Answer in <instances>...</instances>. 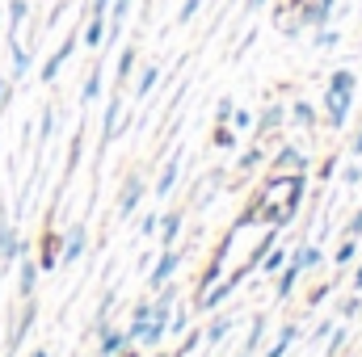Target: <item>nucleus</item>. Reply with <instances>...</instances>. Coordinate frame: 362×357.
I'll list each match as a JSON object with an SVG mask.
<instances>
[{
    "label": "nucleus",
    "mask_w": 362,
    "mask_h": 357,
    "mask_svg": "<svg viewBox=\"0 0 362 357\" xmlns=\"http://www.w3.org/2000/svg\"><path fill=\"white\" fill-rule=\"evenodd\" d=\"M303 189H308V177L303 173H270L266 185L253 193V202L245 206V214L236 219V227H253V223H270V227H286L299 206H303Z\"/></svg>",
    "instance_id": "1"
},
{
    "label": "nucleus",
    "mask_w": 362,
    "mask_h": 357,
    "mask_svg": "<svg viewBox=\"0 0 362 357\" xmlns=\"http://www.w3.org/2000/svg\"><path fill=\"white\" fill-rule=\"evenodd\" d=\"M249 269H253V265L245 261V265L236 269V273H228L223 282H215L206 294H198V298H194V307H198V311H215V307H223V303H228V298L240 290V282H245V273H249Z\"/></svg>",
    "instance_id": "2"
},
{
    "label": "nucleus",
    "mask_w": 362,
    "mask_h": 357,
    "mask_svg": "<svg viewBox=\"0 0 362 357\" xmlns=\"http://www.w3.org/2000/svg\"><path fill=\"white\" fill-rule=\"evenodd\" d=\"M76 42H81V30H72V34H68V38H64V42L55 47V55H51V59L42 63V72H38V76H42V85H55V76H59V72H64V63L72 59Z\"/></svg>",
    "instance_id": "3"
},
{
    "label": "nucleus",
    "mask_w": 362,
    "mask_h": 357,
    "mask_svg": "<svg viewBox=\"0 0 362 357\" xmlns=\"http://www.w3.org/2000/svg\"><path fill=\"white\" fill-rule=\"evenodd\" d=\"M350 105H354V92L325 89V122H329L333 131H341V126L350 122Z\"/></svg>",
    "instance_id": "4"
},
{
    "label": "nucleus",
    "mask_w": 362,
    "mask_h": 357,
    "mask_svg": "<svg viewBox=\"0 0 362 357\" xmlns=\"http://www.w3.org/2000/svg\"><path fill=\"white\" fill-rule=\"evenodd\" d=\"M177 265H181L177 248H160V253H156V265H152V273H148V286H152V290H160L165 282H173Z\"/></svg>",
    "instance_id": "5"
},
{
    "label": "nucleus",
    "mask_w": 362,
    "mask_h": 357,
    "mask_svg": "<svg viewBox=\"0 0 362 357\" xmlns=\"http://www.w3.org/2000/svg\"><path fill=\"white\" fill-rule=\"evenodd\" d=\"M85 248H89V231H85V223H72V227H68V236H64L59 265H76V261L85 257Z\"/></svg>",
    "instance_id": "6"
},
{
    "label": "nucleus",
    "mask_w": 362,
    "mask_h": 357,
    "mask_svg": "<svg viewBox=\"0 0 362 357\" xmlns=\"http://www.w3.org/2000/svg\"><path fill=\"white\" fill-rule=\"evenodd\" d=\"M312 156H303L299 147H282L278 156H270V173H308Z\"/></svg>",
    "instance_id": "7"
},
{
    "label": "nucleus",
    "mask_w": 362,
    "mask_h": 357,
    "mask_svg": "<svg viewBox=\"0 0 362 357\" xmlns=\"http://www.w3.org/2000/svg\"><path fill=\"white\" fill-rule=\"evenodd\" d=\"M118 131H122V97L114 92L110 105H105V122H101V147H110L118 139Z\"/></svg>",
    "instance_id": "8"
},
{
    "label": "nucleus",
    "mask_w": 362,
    "mask_h": 357,
    "mask_svg": "<svg viewBox=\"0 0 362 357\" xmlns=\"http://www.w3.org/2000/svg\"><path fill=\"white\" fill-rule=\"evenodd\" d=\"M282 122H286V105H282V101H270V105L262 109V118L253 122V135H257V139H266V135H274Z\"/></svg>",
    "instance_id": "9"
},
{
    "label": "nucleus",
    "mask_w": 362,
    "mask_h": 357,
    "mask_svg": "<svg viewBox=\"0 0 362 357\" xmlns=\"http://www.w3.org/2000/svg\"><path fill=\"white\" fill-rule=\"evenodd\" d=\"M139 202H144V181H139V177H127V185H122V198H118V219H131V214L139 210Z\"/></svg>",
    "instance_id": "10"
},
{
    "label": "nucleus",
    "mask_w": 362,
    "mask_h": 357,
    "mask_svg": "<svg viewBox=\"0 0 362 357\" xmlns=\"http://www.w3.org/2000/svg\"><path fill=\"white\" fill-rule=\"evenodd\" d=\"M34 320H38V307H34V298H25V311H21V320H17V328L8 332V353H17V349H21V341L30 337Z\"/></svg>",
    "instance_id": "11"
},
{
    "label": "nucleus",
    "mask_w": 362,
    "mask_h": 357,
    "mask_svg": "<svg viewBox=\"0 0 362 357\" xmlns=\"http://www.w3.org/2000/svg\"><path fill=\"white\" fill-rule=\"evenodd\" d=\"M59 253H64V240H59L55 231H47V236H42V244H38V269H42V273H51V269L59 265Z\"/></svg>",
    "instance_id": "12"
},
{
    "label": "nucleus",
    "mask_w": 362,
    "mask_h": 357,
    "mask_svg": "<svg viewBox=\"0 0 362 357\" xmlns=\"http://www.w3.org/2000/svg\"><path fill=\"white\" fill-rule=\"evenodd\" d=\"M122 345H131L122 328H110V324H105V328H97V357H114Z\"/></svg>",
    "instance_id": "13"
},
{
    "label": "nucleus",
    "mask_w": 362,
    "mask_h": 357,
    "mask_svg": "<svg viewBox=\"0 0 362 357\" xmlns=\"http://www.w3.org/2000/svg\"><path fill=\"white\" fill-rule=\"evenodd\" d=\"M177 177H181V152H173L169 160H165V169H160V177H156V198H169L173 193V185H177Z\"/></svg>",
    "instance_id": "14"
},
{
    "label": "nucleus",
    "mask_w": 362,
    "mask_h": 357,
    "mask_svg": "<svg viewBox=\"0 0 362 357\" xmlns=\"http://www.w3.org/2000/svg\"><path fill=\"white\" fill-rule=\"evenodd\" d=\"M303 277V269H299V261H286V265L278 269V290H274V298L278 303H286L291 294H295V282Z\"/></svg>",
    "instance_id": "15"
},
{
    "label": "nucleus",
    "mask_w": 362,
    "mask_h": 357,
    "mask_svg": "<svg viewBox=\"0 0 362 357\" xmlns=\"http://www.w3.org/2000/svg\"><path fill=\"white\" fill-rule=\"evenodd\" d=\"M38 273H42L38 261H30V257L21 261V273H17V294H21V298H34V290H38Z\"/></svg>",
    "instance_id": "16"
},
{
    "label": "nucleus",
    "mask_w": 362,
    "mask_h": 357,
    "mask_svg": "<svg viewBox=\"0 0 362 357\" xmlns=\"http://www.w3.org/2000/svg\"><path fill=\"white\" fill-rule=\"evenodd\" d=\"M105 30H110V21L97 17V13H89V25H85V34H81L89 51H101V47H105Z\"/></svg>",
    "instance_id": "17"
},
{
    "label": "nucleus",
    "mask_w": 362,
    "mask_h": 357,
    "mask_svg": "<svg viewBox=\"0 0 362 357\" xmlns=\"http://www.w3.org/2000/svg\"><path fill=\"white\" fill-rule=\"evenodd\" d=\"M8 55H13V72H8V80H13V85H17V80H21V76H25V72H30V55H25V47H21V42H17V34H13V38H8Z\"/></svg>",
    "instance_id": "18"
},
{
    "label": "nucleus",
    "mask_w": 362,
    "mask_h": 357,
    "mask_svg": "<svg viewBox=\"0 0 362 357\" xmlns=\"http://www.w3.org/2000/svg\"><path fill=\"white\" fill-rule=\"evenodd\" d=\"M295 341H299V324H286V328H282V332L274 337V345L266 349V357H286Z\"/></svg>",
    "instance_id": "19"
},
{
    "label": "nucleus",
    "mask_w": 362,
    "mask_h": 357,
    "mask_svg": "<svg viewBox=\"0 0 362 357\" xmlns=\"http://www.w3.org/2000/svg\"><path fill=\"white\" fill-rule=\"evenodd\" d=\"M181 236V210H169L165 219H160V248H173Z\"/></svg>",
    "instance_id": "20"
},
{
    "label": "nucleus",
    "mask_w": 362,
    "mask_h": 357,
    "mask_svg": "<svg viewBox=\"0 0 362 357\" xmlns=\"http://www.w3.org/2000/svg\"><path fill=\"white\" fill-rule=\"evenodd\" d=\"M156 80H160V68H156V63H148V68L139 72V80H135V101L152 97V89H156Z\"/></svg>",
    "instance_id": "21"
},
{
    "label": "nucleus",
    "mask_w": 362,
    "mask_h": 357,
    "mask_svg": "<svg viewBox=\"0 0 362 357\" xmlns=\"http://www.w3.org/2000/svg\"><path fill=\"white\" fill-rule=\"evenodd\" d=\"M329 89L333 92H354L358 89V72H354V68H337V72L329 76Z\"/></svg>",
    "instance_id": "22"
},
{
    "label": "nucleus",
    "mask_w": 362,
    "mask_h": 357,
    "mask_svg": "<svg viewBox=\"0 0 362 357\" xmlns=\"http://www.w3.org/2000/svg\"><path fill=\"white\" fill-rule=\"evenodd\" d=\"M228 332H232V315H215V320H211V328L202 332V341H206V345L215 349V345H219V341H223Z\"/></svg>",
    "instance_id": "23"
},
{
    "label": "nucleus",
    "mask_w": 362,
    "mask_h": 357,
    "mask_svg": "<svg viewBox=\"0 0 362 357\" xmlns=\"http://www.w3.org/2000/svg\"><path fill=\"white\" fill-rule=\"evenodd\" d=\"M346 341H350V328H346V320H337V324H333V337H329V345H325V357H341Z\"/></svg>",
    "instance_id": "24"
},
{
    "label": "nucleus",
    "mask_w": 362,
    "mask_h": 357,
    "mask_svg": "<svg viewBox=\"0 0 362 357\" xmlns=\"http://www.w3.org/2000/svg\"><path fill=\"white\" fill-rule=\"evenodd\" d=\"M354 257H358V236H346L341 244H337V253H333V265H354Z\"/></svg>",
    "instance_id": "25"
},
{
    "label": "nucleus",
    "mask_w": 362,
    "mask_h": 357,
    "mask_svg": "<svg viewBox=\"0 0 362 357\" xmlns=\"http://www.w3.org/2000/svg\"><path fill=\"white\" fill-rule=\"evenodd\" d=\"M291 261H299V269L308 273V269H316L320 261H325V253H320L316 244H308V248H295V253H291Z\"/></svg>",
    "instance_id": "26"
},
{
    "label": "nucleus",
    "mask_w": 362,
    "mask_h": 357,
    "mask_svg": "<svg viewBox=\"0 0 362 357\" xmlns=\"http://www.w3.org/2000/svg\"><path fill=\"white\" fill-rule=\"evenodd\" d=\"M286 261H291V253H286V248H278V244H274L270 253H266V257H262V273H266V277H274V273H278V269L286 265Z\"/></svg>",
    "instance_id": "27"
},
{
    "label": "nucleus",
    "mask_w": 362,
    "mask_h": 357,
    "mask_svg": "<svg viewBox=\"0 0 362 357\" xmlns=\"http://www.w3.org/2000/svg\"><path fill=\"white\" fill-rule=\"evenodd\" d=\"M135 63H139V51H135V47H122V55H118V85H127V80H131Z\"/></svg>",
    "instance_id": "28"
},
{
    "label": "nucleus",
    "mask_w": 362,
    "mask_h": 357,
    "mask_svg": "<svg viewBox=\"0 0 362 357\" xmlns=\"http://www.w3.org/2000/svg\"><path fill=\"white\" fill-rule=\"evenodd\" d=\"M286 118H291L295 126H316V109H312L308 101H295V105L286 109Z\"/></svg>",
    "instance_id": "29"
},
{
    "label": "nucleus",
    "mask_w": 362,
    "mask_h": 357,
    "mask_svg": "<svg viewBox=\"0 0 362 357\" xmlns=\"http://www.w3.org/2000/svg\"><path fill=\"white\" fill-rule=\"evenodd\" d=\"M257 164H266V147H262V143H253V147L236 160V173H253Z\"/></svg>",
    "instance_id": "30"
},
{
    "label": "nucleus",
    "mask_w": 362,
    "mask_h": 357,
    "mask_svg": "<svg viewBox=\"0 0 362 357\" xmlns=\"http://www.w3.org/2000/svg\"><path fill=\"white\" fill-rule=\"evenodd\" d=\"M262 332H266V315H253V320H249V337H245V353H257Z\"/></svg>",
    "instance_id": "31"
},
{
    "label": "nucleus",
    "mask_w": 362,
    "mask_h": 357,
    "mask_svg": "<svg viewBox=\"0 0 362 357\" xmlns=\"http://www.w3.org/2000/svg\"><path fill=\"white\" fill-rule=\"evenodd\" d=\"M25 17H30V4H25V0H8V38L21 30Z\"/></svg>",
    "instance_id": "32"
},
{
    "label": "nucleus",
    "mask_w": 362,
    "mask_h": 357,
    "mask_svg": "<svg viewBox=\"0 0 362 357\" xmlns=\"http://www.w3.org/2000/svg\"><path fill=\"white\" fill-rule=\"evenodd\" d=\"M97 92H101V63L89 72V80H85V89H81V105H93V101H97Z\"/></svg>",
    "instance_id": "33"
},
{
    "label": "nucleus",
    "mask_w": 362,
    "mask_h": 357,
    "mask_svg": "<svg viewBox=\"0 0 362 357\" xmlns=\"http://www.w3.org/2000/svg\"><path fill=\"white\" fill-rule=\"evenodd\" d=\"M38 122H42V126H38V143H47V139H51V135H55V105H47V109H42V118H38Z\"/></svg>",
    "instance_id": "34"
},
{
    "label": "nucleus",
    "mask_w": 362,
    "mask_h": 357,
    "mask_svg": "<svg viewBox=\"0 0 362 357\" xmlns=\"http://www.w3.org/2000/svg\"><path fill=\"white\" fill-rule=\"evenodd\" d=\"M211 143H215V147H232V143H236V131H232L228 122H215V135H211Z\"/></svg>",
    "instance_id": "35"
},
{
    "label": "nucleus",
    "mask_w": 362,
    "mask_h": 357,
    "mask_svg": "<svg viewBox=\"0 0 362 357\" xmlns=\"http://www.w3.org/2000/svg\"><path fill=\"white\" fill-rule=\"evenodd\" d=\"M189 328H194V324H189V311H185V307H173V320H169V332H173V337H181V332H189Z\"/></svg>",
    "instance_id": "36"
},
{
    "label": "nucleus",
    "mask_w": 362,
    "mask_h": 357,
    "mask_svg": "<svg viewBox=\"0 0 362 357\" xmlns=\"http://www.w3.org/2000/svg\"><path fill=\"white\" fill-rule=\"evenodd\" d=\"M198 341H202V328H189V332H185V341H181V349L173 357H189L194 349H198Z\"/></svg>",
    "instance_id": "37"
},
{
    "label": "nucleus",
    "mask_w": 362,
    "mask_h": 357,
    "mask_svg": "<svg viewBox=\"0 0 362 357\" xmlns=\"http://www.w3.org/2000/svg\"><path fill=\"white\" fill-rule=\"evenodd\" d=\"M337 42H341V34H337V30H329V25H320V30H316V47H320V51H329V47H337Z\"/></svg>",
    "instance_id": "38"
},
{
    "label": "nucleus",
    "mask_w": 362,
    "mask_h": 357,
    "mask_svg": "<svg viewBox=\"0 0 362 357\" xmlns=\"http://www.w3.org/2000/svg\"><path fill=\"white\" fill-rule=\"evenodd\" d=\"M232 131H253V114L236 105V109H232Z\"/></svg>",
    "instance_id": "39"
},
{
    "label": "nucleus",
    "mask_w": 362,
    "mask_h": 357,
    "mask_svg": "<svg viewBox=\"0 0 362 357\" xmlns=\"http://www.w3.org/2000/svg\"><path fill=\"white\" fill-rule=\"evenodd\" d=\"M232 109H236V101H232V97H219V105H215V122H228Z\"/></svg>",
    "instance_id": "40"
},
{
    "label": "nucleus",
    "mask_w": 362,
    "mask_h": 357,
    "mask_svg": "<svg viewBox=\"0 0 362 357\" xmlns=\"http://www.w3.org/2000/svg\"><path fill=\"white\" fill-rule=\"evenodd\" d=\"M160 231V214H144L139 219V236H156Z\"/></svg>",
    "instance_id": "41"
},
{
    "label": "nucleus",
    "mask_w": 362,
    "mask_h": 357,
    "mask_svg": "<svg viewBox=\"0 0 362 357\" xmlns=\"http://www.w3.org/2000/svg\"><path fill=\"white\" fill-rule=\"evenodd\" d=\"M202 8V0H181V13H177V21L185 25V21H194V13Z\"/></svg>",
    "instance_id": "42"
},
{
    "label": "nucleus",
    "mask_w": 362,
    "mask_h": 357,
    "mask_svg": "<svg viewBox=\"0 0 362 357\" xmlns=\"http://www.w3.org/2000/svg\"><path fill=\"white\" fill-rule=\"evenodd\" d=\"M333 324H337V320H325V324H316V332H312L308 341H312V345H320V341H329V332H333Z\"/></svg>",
    "instance_id": "43"
},
{
    "label": "nucleus",
    "mask_w": 362,
    "mask_h": 357,
    "mask_svg": "<svg viewBox=\"0 0 362 357\" xmlns=\"http://www.w3.org/2000/svg\"><path fill=\"white\" fill-rule=\"evenodd\" d=\"M358 307H362V298H346V303H341V320H354Z\"/></svg>",
    "instance_id": "44"
},
{
    "label": "nucleus",
    "mask_w": 362,
    "mask_h": 357,
    "mask_svg": "<svg viewBox=\"0 0 362 357\" xmlns=\"http://www.w3.org/2000/svg\"><path fill=\"white\" fill-rule=\"evenodd\" d=\"M341 236H362V210H354V219L346 223V231Z\"/></svg>",
    "instance_id": "45"
},
{
    "label": "nucleus",
    "mask_w": 362,
    "mask_h": 357,
    "mask_svg": "<svg viewBox=\"0 0 362 357\" xmlns=\"http://www.w3.org/2000/svg\"><path fill=\"white\" fill-rule=\"evenodd\" d=\"M341 181H346V185H358L362 181V164H350V169L341 173Z\"/></svg>",
    "instance_id": "46"
},
{
    "label": "nucleus",
    "mask_w": 362,
    "mask_h": 357,
    "mask_svg": "<svg viewBox=\"0 0 362 357\" xmlns=\"http://www.w3.org/2000/svg\"><path fill=\"white\" fill-rule=\"evenodd\" d=\"M8 97H13V80H8V76H0V109L8 105Z\"/></svg>",
    "instance_id": "47"
},
{
    "label": "nucleus",
    "mask_w": 362,
    "mask_h": 357,
    "mask_svg": "<svg viewBox=\"0 0 362 357\" xmlns=\"http://www.w3.org/2000/svg\"><path fill=\"white\" fill-rule=\"evenodd\" d=\"M333 173H337V156H329V160L320 164V177L325 181H333Z\"/></svg>",
    "instance_id": "48"
},
{
    "label": "nucleus",
    "mask_w": 362,
    "mask_h": 357,
    "mask_svg": "<svg viewBox=\"0 0 362 357\" xmlns=\"http://www.w3.org/2000/svg\"><path fill=\"white\" fill-rule=\"evenodd\" d=\"M110 4H114V0H93V8H89V13H97V17H105V13H110Z\"/></svg>",
    "instance_id": "49"
},
{
    "label": "nucleus",
    "mask_w": 362,
    "mask_h": 357,
    "mask_svg": "<svg viewBox=\"0 0 362 357\" xmlns=\"http://www.w3.org/2000/svg\"><path fill=\"white\" fill-rule=\"evenodd\" d=\"M266 8V0H245V13H262Z\"/></svg>",
    "instance_id": "50"
},
{
    "label": "nucleus",
    "mask_w": 362,
    "mask_h": 357,
    "mask_svg": "<svg viewBox=\"0 0 362 357\" xmlns=\"http://www.w3.org/2000/svg\"><path fill=\"white\" fill-rule=\"evenodd\" d=\"M114 357H144V353H139L135 345H122V349H118V353H114Z\"/></svg>",
    "instance_id": "51"
},
{
    "label": "nucleus",
    "mask_w": 362,
    "mask_h": 357,
    "mask_svg": "<svg viewBox=\"0 0 362 357\" xmlns=\"http://www.w3.org/2000/svg\"><path fill=\"white\" fill-rule=\"evenodd\" d=\"M354 156L362 160V126H358V139H354Z\"/></svg>",
    "instance_id": "52"
},
{
    "label": "nucleus",
    "mask_w": 362,
    "mask_h": 357,
    "mask_svg": "<svg viewBox=\"0 0 362 357\" xmlns=\"http://www.w3.org/2000/svg\"><path fill=\"white\" fill-rule=\"evenodd\" d=\"M354 286H358V290H362V265L354 269Z\"/></svg>",
    "instance_id": "53"
},
{
    "label": "nucleus",
    "mask_w": 362,
    "mask_h": 357,
    "mask_svg": "<svg viewBox=\"0 0 362 357\" xmlns=\"http://www.w3.org/2000/svg\"><path fill=\"white\" fill-rule=\"evenodd\" d=\"M30 357H51V353H47V349H34V353H30Z\"/></svg>",
    "instance_id": "54"
},
{
    "label": "nucleus",
    "mask_w": 362,
    "mask_h": 357,
    "mask_svg": "<svg viewBox=\"0 0 362 357\" xmlns=\"http://www.w3.org/2000/svg\"><path fill=\"white\" fill-rule=\"evenodd\" d=\"M325 4H329V8H337V4H341V0H325Z\"/></svg>",
    "instance_id": "55"
},
{
    "label": "nucleus",
    "mask_w": 362,
    "mask_h": 357,
    "mask_svg": "<svg viewBox=\"0 0 362 357\" xmlns=\"http://www.w3.org/2000/svg\"><path fill=\"white\" fill-rule=\"evenodd\" d=\"M236 357H253V353H245V349H240V353H236Z\"/></svg>",
    "instance_id": "56"
},
{
    "label": "nucleus",
    "mask_w": 362,
    "mask_h": 357,
    "mask_svg": "<svg viewBox=\"0 0 362 357\" xmlns=\"http://www.w3.org/2000/svg\"><path fill=\"white\" fill-rule=\"evenodd\" d=\"M152 357H169V353H152Z\"/></svg>",
    "instance_id": "57"
}]
</instances>
